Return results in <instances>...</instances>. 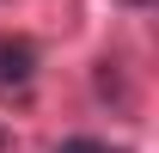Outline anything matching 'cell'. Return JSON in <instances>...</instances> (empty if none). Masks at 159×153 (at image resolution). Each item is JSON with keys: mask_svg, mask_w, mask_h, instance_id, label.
Instances as JSON below:
<instances>
[{"mask_svg": "<svg viewBox=\"0 0 159 153\" xmlns=\"http://www.w3.org/2000/svg\"><path fill=\"white\" fill-rule=\"evenodd\" d=\"M129 6H153V0H129Z\"/></svg>", "mask_w": 159, "mask_h": 153, "instance_id": "obj_3", "label": "cell"}, {"mask_svg": "<svg viewBox=\"0 0 159 153\" xmlns=\"http://www.w3.org/2000/svg\"><path fill=\"white\" fill-rule=\"evenodd\" d=\"M55 153H110V147H104V141H61Z\"/></svg>", "mask_w": 159, "mask_h": 153, "instance_id": "obj_2", "label": "cell"}, {"mask_svg": "<svg viewBox=\"0 0 159 153\" xmlns=\"http://www.w3.org/2000/svg\"><path fill=\"white\" fill-rule=\"evenodd\" d=\"M31 74H37L31 37H0V86H25Z\"/></svg>", "mask_w": 159, "mask_h": 153, "instance_id": "obj_1", "label": "cell"}]
</instances>
